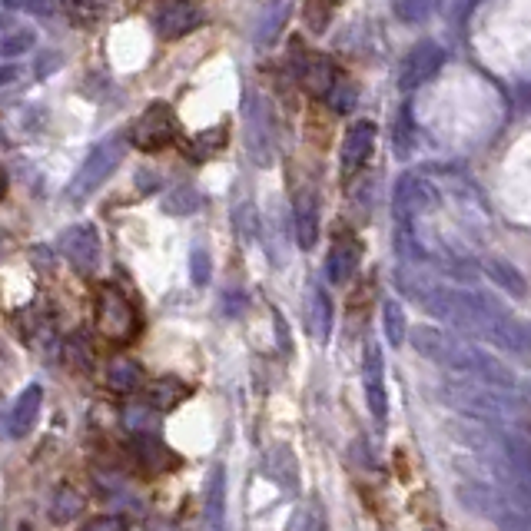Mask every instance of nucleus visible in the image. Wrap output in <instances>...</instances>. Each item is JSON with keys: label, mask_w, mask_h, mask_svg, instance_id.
<instances>
[{"label": "nucleus", "mask_w": 531, "mask_h": 531, "mask_svg": "<svg viewBox=\"0 0 531 531\" xmlns=\"http://www.w3.org/2000/svg\"><path fill=\"white\" fill-rule=\"evenodd\" d=\"M203 522L210 531H226V468L216 465L206 478V502Z\"/></svg>", "instance_id": "f3484780"}, {"label": "nucleus", "mask_w": 531, "mask_h": 531, "mask_svg": "<svg viewBox=\"0 0 531 531\" xmlns=\"http://www.w3.org/2000/svg\"><path fill=\"white\" fill-rule=\"evenodd\" d=\"M83 531H130V525L120 515H103V518H93Z\"/></svg>", "instance_id": "4c0bfd02"}, {"label": "nucleus", "mask_w": 531, "mask_h": 531, "mask_svg": "<svg viewBox=\"0 0 531 531\" xmlns=\"http://www.w3.org/2000/svg\"><path fill=\"white\" fill-rule=\"evenodd\" d=\"M306 329L316 342H326L332 332V299L319 283H312L306 293Z\"/></svg>", "instance_id": "a211bd4d"}, {"label": "nucleus", "mask_w": 531, "mask_h": 531, "mask_svg": "<svg viewBox=\"0 0 531 531\" xmlns=\"http://www.w3.org/2000/svg\"><path fill=\"white\" fill-rule=\"evenodd\" d=\"M80 512V495H74L70 488H64L57 498H54V518L57 522H74Z\"/></svg>", "instance_id": "473e14b6"}, {"label": "nucleus", "mask_w": 531, "mask_h": 531, "mask_svg": "<svg viewBox=\"0 0 531 531\" xmlns=\"http://www.w3.org/2000/svg\"><path fill=\"white\" fill-rule=\"evenodd\" d=\"M246 150H249V156H253L256 166L273 163L276 140H273V127H269V113L263 110V103L259 100L246 103Z\"/></svg>", "instance_id": "9b49d317"}, {"label": "nucleus", "mask_w": 531, "mask_h": 531, "mask_svg": "<svg viewBox=\"0 0 531 531\" xmlns=\"http://www.w3.org/2000/svg\"><path fill=\"white\" fill-rule=\"evenodd\" d=\"M286 20H289V0H276V4L269 7L263 17H259V24H256V44L259 47H273L276 37L283 34Z\"/></svg>", "instance_id": "6ab92c4d"}, {"label": "nucleus", "mask_w": 531, "mask_h": 531, "mask_svg": "<svg viewBox=\"0 0 531 531\" xmlns=\"http://www.w3.org/2000/svg\"><path fill=\"white\" fill-rule=\"evenodd\" d=\"M253 229H256V213L253 206H243V210H236V233L239 239H253Z\"/></svg>", "instance_id": "e433bc0d"}, {"label": "nucleus", "mask_w": 531, "mask_h": 531, "mask_svg": "<svg viewBox=\"0 0 531 531\" xmlns=\"http://www.w3.org/2000/svg\"><path fill=\"white\" fill-rule=\"evenodd\" d=\"M4 193H7V173L0 170V200H4Z\"/></svg>", "instance_id": "a19ab883"}, {"label": "nucleus", "mask_w": 531, "mask_h": 531, "mask_svg": "<svg viewBox=\"0 0 531 531\" xmlns=\"http://www.w3.org/2000/svg\"><path fill=\"white\" fill-rule=\"evenodd\" d=\"M439 0H395V14H399L405 24H419V20L432 17Z\"/></svg>", "instance_id": "c85d7f7f"}, {"label": "nucleus", "mask_w": 531, "mask_h": 531, "mask_svg": "<svg viewBox=\"0 0 531 531\" xmlns=\"http://www.w3.org/2000/svg\"><path fill=\"white\" fill-rule=\"evenodd\" d=\"M123 153H127V140L123 137L100 140L97 147L87 153V160H83V166L74 173V180H70V186H67L70 200L80 203V200H87V196L97 193L100 186L117 173V166L123 163Z\"/></svg>", "instance_id": "7ed1b4c3"}, {"label": "nucleus", "mask_w": 531, "mask_h": 531, "mask_svg": "<svg viewBox=\"0 0 531 531\" xmlns=\"http://www.w3.org/2000/svg\"><path fill=\"white\" fill-rule=\"evenodd\" d=\"M266 475H273L283 488H296L299 485V462H296V455L283 445V465H279L273 449H269L266 452Z\"/></svg>", "instance_id": "a878e982"}, {"label": "nucleus", "mask_w": 531, "mask_h": 531, "mask_svg": "<svg viewBox=\"0 0 531 531\" xmlns=\"http://www.w3.org/2000/svg\"><path fill=\"white\" fill-rule=\"evenodd\" d=\"M326 103L332 113H339V117H346V113L356 110L359 103V87L352 83L346 74H336V80H332V87L326 90Z\"/></svg>", "instance_id": "aec40b11"}, {"label": "nucleus", "mask_w": 531, "mask_h": 531, "mask_svg": "<svg viewBox=\"0 0 531 531\" xmlns=\"http://www.w3.org/2000/svg\"><path fill=\"white\" fill-rule=\"evenodd\" d=\"M143 415H147V412H137V409H127V425H130V429H137V432H153L156 429V419H143Z\"/></svg>", "instance_id": "58836bf2"}, {"label": "nucleus", "mask_w": 531, "mask_h": 531, "mask_svg": "<svg viewBox=\"0 0 531 531\" xmlns=\"http://www.w3.org/2000/svg\"><path fill=\"white\" fill-rule=\"evenodd\" d=\"M435 203H439V193H435V186L429 180H422V176L409 173L395 186V220H399V226H412V216L432 210Z\"/></svg>", "instance_id": "1a4fd4ad"}, {"label": "nucleus", "mask_w": 531, "mask_h": 531, "mask_svg": "<svg viewBox=\"0 0 531 531\" xmlns=\"http://www.w3.org/2000/svg\"><path fill=\"white\" fill-rule=\"evenodd\" d=\"M190 273H193V283L196 286L210 283V256H206V249L196 246L193 253H190Z\"/></svg>", "instance_id": "72a5a7b5"}, {"label": "nucleus", "mask_w": 531, "mask_h": 531, "mask_svg": "<svg viewBox=\"0 0 531 531\" xmlns=\"http://www.w3.org/2000/svg\"><path fill=\"white\" fill-rule=\"evenodd\" d=\"M226 133L229 130L220 127V130H210V133H203V137L190 140V143H186V156H190V160H196V163L210 160L213 153H220L226 147Z\"/></svg>", "instance_id": "bb28decb"}, {"label": "nucleus", "mask_w": 531, "mask_h": 531, "mask_svg": "<svg viewBox=\"0 0 531 531\" xmlns=\"http://www.w3.org/2000/svg\"><path fill=\"white\" fill-rule=\"evenodd\" d=\"M4 4L17 10H30V14H54L60 0H4Z\"/></svg>", "instance_id": "c9c22d12"}, {"label": "nucleus", "mask_w": 531, "mask_h": 531, "mask_svg": "<svg viewBox=\"0 0 531 531\" xmlns=\"http://www.w3.org/2000/svg\"><path fill=\"white\" fill-rule=\"evenodd\" d=\"M143 382V369L137 366L133 359H117L113 366L107 369V385L113 392H137Z\"/></svg>", "instance_id": "5701e85b"}, {"label": "nucleus", "mask_w": 531, "mask_h": 531, "mask_svg": "<svg viewBox=\"0 0 531 531\" xmlns=\"http://www.w3.org/2000/svg\"><path fill=\"white\" fill-rule=\"evenodd\" d=\"M362 385H366L372 422H376L379 432H385V425H389V392H385V362L376 339H369L366 352H362Z\"/></svg>", "instance_id": "423d86ee"}, {"label": "nucleus", "mask_w": 531, "mask_h": 531, "mask_svg": "<svg viewBox=\"0 0 531 531\" xmlns=\"http://www.w3.org/2000/svg\"><path fill=\"white\" fill-rule=\"evenodd\" d=\"M372 147H376V127L369 120H356L349 123L346 137H342V150H339V170L342 180H352L362 166L369 163Z\"/></svg>", "instance_id": "9d476101"}, {"label": "nucleus", "mask_w": 531, "mask_h": 531, "mask_svg": "<svg viewBox=\"0 0 531 531\" xmlns=\"http://www.w3.org/2000/svg\"><path fill=\"white\" fill-rule=\"evenodd\" d=\"M40 409H44V389H40L37 382H30L27 389L17 395V402L10 405V415H7L10 439H24V435H30V429H34L40 419Z\"/></svg>", "instance_id": "ddd939ff"}, {"label": "nucleus", "mask_w": 531, "mask_h": 531, "mask_svg": "<svg viewBox=\"0 0 531 531\" xmlns=\"http://www.w3.org/2000/svg\"><path fill=\"white\" fill-rule=\"evenodd\" d=\"M445 64V50L435 44V40H419L409 54L402 57L399 67V90H419L422 83H429Z\"/></svg>", "instance_id": "6e6552de"}, {"label": "nucleus", "mask_w": 531, "mask_h": 531, "mask_svg": "<svg viewBox=\"0 0 531 531\" xmlns=\"http://www.w3.org/2000/svg\"><path fill=\"white\" fill-rule=\"evenodd\" d=\"M399 289L419 306H425V312L449 322L458 332H472V336L492 342L498 349L525 356L528 349L525 322L515 319L492 296L462 286H442V283H429V279H415L412 273H399Z\"/></svg>", "instance_id": "f257e3e1"}, {"label": "nucleus", "mask_w": 531, "mask_h": 531, "mask_svg": "<svg viewBox=\"0 0 531 531\" xmlns=\"http://www.w3.org/2000/svg\"><path fill=\"white\" fill-rule=\"evenodd\" d=\"M296 54H299L296 80L303 83L306 93H312V97H326V90L332 87V80H336V74H339L336 64L322 54H306L303 47H296Z\"/></svg>", "instance_id": "4468645a"}, {"label": "nucleus", "mask_w": 531, "mask_h": 531, "mask_svg": "<svg viewBox=\"0 0 531 531\" xmlns=\"http://www.w3.org/2000/svg\"><path fill=\"white\" fill-rule=\"evenodd\" d=\"M97 329L103 339L110 342H130L137 336V309L117 286H100L97 289Z\"/></svg>", "instance_id": "20e7f679"}, {"label": "nucleus", "mask_w": 531, "mask_h": 531, "mask_svg": "<svg viewBox=\"0 0 531 531\" xmlns=\"http://www.w3.org/2000/svg\"><path fill=\"white\" fill-rule=\"evenodd\" d=\"M4 143H7V137H4V130H0V147H4Z\"/></svg>", "instance_id": "79ce46f5"}, {"label": "nucleus", "mask_w": 531, "mask_h": 531, "mask_svg": "<svg viewBox=\"0 0 531 531\" xmlns=\"http://www.w3.org/2000/svg\"><path fill=\"white\" fill-rule=\"evenodd\" d=\"M412 342V349L425 356L435 366L458 372V376H468L482 385H492V389L502 392H518V379L515 372L505 366L502 359H495L492 352H485L478 342H468L455 332L435 329V326H415L412 336H405Z\"/></svg>", "instance_id": "f03ea898"}, {"label": "nucleus", "mask_w": 531, "mask_h": 531, "mask_svg": "<svg viewBox=\"0 0 531 531\" xmlns=\"http://www.w3.org/2000/svg\"><path fill=\"white\" fill-rule=\"evenodd\" d=\"M359 263H362V246L356 236H339L336 243H332L329 256H326V279L336 286H346L352 283V276L359 273Z\"/></svg>", "instance_id": "f8f14e48"}, {"label": "nucleus", "mask_w": 531, "mask_h": 531, "mask_svg": "<svg viewBox=\"0 0 531 531\" xmlns=\"http://www.w3.org/2000/svg\"><path fill=\"white\" fill-rule=\"evenodd\" d=\"M186 399V389L180 382H156L153 389H150V402H153V409L156 412H170V409H176Z\"/></svg>", "instance_id": "cd10ccee"}, {"label": "nucleus", "mask_w": 531, "mask_h": 531, "mask_svg": "<svg viewBox=\"0 0 531 531\" xmlns=\"http://www.w3.org/2000/svg\"><path fill=\"white\" fill-rule=\"evenodd\" d=\"M137 452H140V458H143V462H147L150 468H163V458H166L163 442H156V439H137Z\"/></svg>", "instance_id": "f704fd0d"}, {"label": "nucleus", "mask_w": 531, "mask_h": 531, "mask_svg": "<svg viewBox=\"0 0 531 531\" xmlns=\"http://www.w3.org/2000/svg\"><path fill=\"white\" fill-rule=\"evenodd\" d=\"M332 4H339V0H332Z\"/></svg>", "instance_id": "37998d69"}, {"label": "nucleus", "mask_w": 531, "mask_h": 531, "mask_svg": "<svg viewBox=\"0 0 531 531\" xmlns=\"http://www.w3.org/2000/svg\"><path fill=\"white\" fill-rule=\"evenodd\" d=\"M485 273H488V279H492V283H498L502 289H508V293H512V296H518V299H522V296L528 293V286H525V276L518 273L515 266H508V263H498V259H488V263H485Z\"/></svg>", "instance_id": "b1692460"}, {"label": "nucleus", "mask_w": 531, "mask_h": 531, "mask_svg": "<svg viewBox=\"0 0 531 531\" xmlns=\"http://www.w3.org/2000/svg\"><path fill=\"white\" fill-rule=\"evenodd\" d=\"M286 531H326V512H322V505L316 498H306V502H299L293 508Z\"/></svg>", "instance_id": "412c9836"}, {"label": "nucleus", "mask_w": 531, "mask_h": 531, "mask_svg": "<svg viewBox=\"0 0 531 531\" xmlns=\"http://www.w3.org/2000/svg\"><path fill=\"white\" fill-rule=\"evenodd\" d=\"M200 206H203V193L190 183L176 186V190L163 196V213H170V216H190L200 210Z\"/></svg>", "instance_id": "4be33fe9"}, {"label": "nucleus", "mask_w": 531, "mask_h": 531, "mask_svg": "<svg viewBox=\"0 0 531 531\" xmlns=\"http://www.w3.org/2000/svg\"><path fill=\"white\" fill-rule=\"evenodd\" d=\"M110 0H60V7H67L70 14L77 20H93L103 14V7H107Z\"/></svg>", "instance_id": "2f4dec72"}, {"label": "nucleus", "mask_w": 531, "mask_h": 531, "mask_svg": "<svg viewBox=\"0 0 531 531\" xmlns=\"http://www.w3.org/2000/svg\"><path fill=\"white\" fill-rule=\"evenodd\" d=\"M412 110L402 107L399 110V120H395V153L399 156H409L412 150Z\"/></svg>", "instance_id": "c756f323"}, {"label": "nucleus", "mask_w": 531, "mask_h": 531, "mask_svg": "<svg viewBox=\"0 0 531 531\" xmlns=\"http://www.w3.org/2000/svg\"><path fill=\"white\" fill-rule=\"evenodd\" d=\"M57 249L80 276H93L100 269V236L90 223L67 226L57 239Z\"/></svg>", "instance_id": "0eeeda50"}, {"label": "nucleus", "mask_w": 531, "mask_h": 531, "mask_svg": "<svg viewBox=\"0 0 531 531\" xmlns=\"http://www.w3.org/2000/svg\"><path fill=\"white\" fill-rule=\"evenodd\" d=\"M382 329H385V339H389L392 346H402V342H405L409 322H405V309H402L399 299H385V306H382Z\"/></svg>", "instance_id": "393cba45"}, {"label": "nucleus", "mask_w": 531, "mask_h": 531, "mask_svg": "<svg viewBox=\"0 0 531 531\" xmlns=\"http://www.w3.org/2000/svg\"><path fill=\"white\" fill-rule=\"evenodd\" d=\"M130 137H133V143H137V150H143V153L166 150V147H173V143L180 140V120H176L170 103L156 100L140 113V120L133 123Z\"/></svg>", "instance_id": "39448f33"}, {"label": "nucleus", "mask_w": 531, "mask_h": 531, "mask_svg": "<svg viewBox=\"0 0 531 531\" xmlns=\"http://www.w3.org/2000/svg\"><path fill=\"white\" fill-rule=\"evenodd\" d=\"M293 233H296V243L303 249H312L319 239V196L312 186L296 193L293 200Z\"/></svg>", "instance_id": "dca6fc26"}, {"label": "nucleus", "mask_w": 531, "mask_h": 531, "mask_svg": "<svg viewBox=\"0 0 531 531\" xmlns=\"http://www.w3.org/2000/svg\"><path fill=\"white\" fill-rule=\"evenodd\" d=\"M200 24H203V10L196 7L193 0H176V4H166L160 14H156V34L166 40L190 34V30Z\"/></svg>", "instance_id": "2eb2a0df"}, {"label": "nucleus", "mask_w": 531, "mask_h": 531, "mask_svg": "<svg viewBox=\"0 0 531 531\" xmlns=\"http://www.w3.org/2000/svg\"><path fill=\"white\" fill-rule=\"evenodd\" d=\"M34 47V34H27V30H14L10 37L0 40V57L4 60H14L20 54H27V50Z\"/></svg>", "instance_id": "7c9ffc66"}, {"label": "nucleus", "mask_w": 531, "mask_h": 531, "mask_svg": "<svg viewBox=\"0 0 531 531\" xmlns=\"http://www.w3.org/2000/svg\"><path fill=\"white\" fill-rule=\"evenodd\" d=\"M273 319H276V329H279V346H283V349L289 352V339H286V322H283V316H279V312H273Z\"/></svg>", "instance_id": "ea45409f"}]
</instances>
